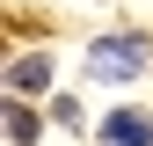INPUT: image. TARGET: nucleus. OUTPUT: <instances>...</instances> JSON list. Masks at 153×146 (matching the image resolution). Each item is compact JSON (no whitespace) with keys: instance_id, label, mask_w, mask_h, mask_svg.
I'll return each instance as SVG.
<instances>
[{"instance_id":"1","label":"nucleus","mask_w":153,"mask_h":146,"mask_svg":"<svg viewBox=\"0 0 153 146\" xmlns=\"http://www.w3.org/2000/svg\"><path fill=\"white\" fill-rule=\"evenodd\" d=\"M139 66H146V36L139 29H117V36H95L88 44V73L95 80H131Z\"/></svg>"},{"instance_id":"2","label":"nucleus","mask_w":153,"mask_h":146,"mask_svg":"<svg viewBox=\"0 0 153 146\" xmlns=\"http://www.w3.org/2000/svg\"><path fill=\"white\" fill-rule=\"evenodd\" d=\"M102 139H109V146H153V117H139V110H109V117H102Z\"/></svg>"},{"instance_id":"3","label":"nucleus","mask_w":153,"mask_h":146,"mask_svg":"<svg viewBox=\"0 0 153 146\" xmlns=\"http://www.w3.org/2000/svg\"><path fill=\"white\" fill-rule=\"evenodd\" d=\"M7 88H15V95H36V88H51V59H44V51L15 59V66H7Z\"/></svg>"},{"instance_id":"4","label":"nucleus","mask_w":153,"mask_h":146,"mask_svg":"<svg viewBox=\"0 0 153 146\" xmlns=\"http://www.w3.org/2000/svg\"><path fill=\"white\" fill-rule=\"evenodd\" d=\"M7 139L15 146H36V110L29 102H7Z\"/></svg>"}]
</instances>
